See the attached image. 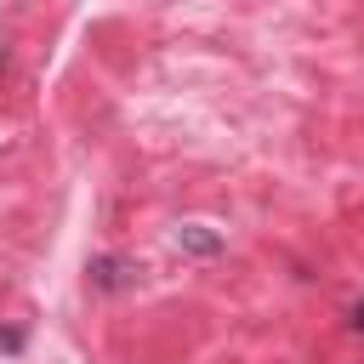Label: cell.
<instances>
[{
  "mask_svg": "<svg viewBox=\"0 0 364 364\" xmlns=\"http://www.w3.org/2000/svg\"><path fill=\"white\" fill-rule=\"evenodd\" d=\"M176 250H188V256H216L222 239H216L205 222H188V228H176Z\"/></svg>",
  "mask_w": 364,
  "mask_h": 364,
  "instance_id": "obj_2",
  "label": "cell"
},
{
  "mask_svg": "<svg viewBox=\"0 0 364 364\" xmlns=\"http://www.w3.org/2000/svg\"><path fill=\"white\" fill-rule=\"evenodd\" d=\"M136 273H142V267H136L131 256H97V262L85 267V279H91V290H97V296H119V290H131V284H136Z\"/></svg>",
  "mask_w": 364,
  "mask_h": 364,
  "instance_id": "obj_1",
  "label": "cell"
},
{
  "mask_svg": "<svg viewBox=\"0 0 364 364\" xmlns=\"http://www.w3.org/2000/svg\"><path fill=\"white\" fill-rule=\"evenodd\" d=\"M353 330H358V336H364V296H358V301H353Z\"/></svg>",
  "mask_w": 364,
  "mask_h": 364,
  "instance_id": "obj_3",
  "label": "cell"
},
{
  "mask_svg": "<svg viewBox=\"0 0 364 364\" xmlns=\"http://www.w3.org/2000/svg\"><path fill=\"white\" fill-rule=\"evenodd\" d=\"M0 68H6V46H0Z\"/></svg>",
  "mask_w": 364,
  "mask_h": 364,
  "instance_id": "obj_4",
  "label": "cell"
}]
</instances>
